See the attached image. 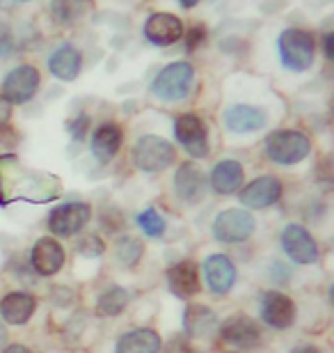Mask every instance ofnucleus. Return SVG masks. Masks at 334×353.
I'll return each instance as SVG.
<instances>
[{
    "mask_svg": "<svg viewBox=\"0 0 334 353\" xmlns=\"http://www.w3.org/2000/svg\"><path fill=\"white\" fill-rule=\"evenodd\" d=\"M316 53L314 34L300 28H289L280 34V58L282 65L291 72H304L311 67Z\"/></svg>",
    "mask_w": 334,
    "mask_h": 353,
    "instance_id": "nucleus-1",
    "label": "nucleus"
},
{
    "mask_svg": "<svg viewBox=\"0 0 334 353\" xmlns=\"http://www.w3.org/2000/svg\"><path fill=\"white\" fill-rule=\"evenodd\" d=\"M311 143L300 131H275L266 140V154L280 165H295L309 157Z\"/></svg>",
    "mask_w": 334,
    "mask_h": 353,
    "instance_id": "nucleus-2",
    "label": "nucleus"
},
{
    "mask_svg": "<svg viewBox=\"0 0 334 353\" xmlns=\"http://www.w3.org/2000/svg\"><path fill=\"white\" fill-rule=\"evenodd\" d=\"M195 81V69L188 62H172L163 72L156 76L152 92L154 97L163 99V101H179V99L188 97L190 88Z\"/></svg>",
    "mask_w": 334,
    "mask_h": 353,
    "instance_id": "nucleus-3",
    "label": "nucleus"
},
{
    "mask_svg": "<svg viewBox=\"0 0 334 353\" xmlns=\"http://www.w3.org/2000/svg\"><path fill=\"white\" fill-rule=\"evenodd\" d=\"M174 161V147L160 136H142L133 147V163L145 172H163Z\"/></svg>",
    "mask_w": 334,
    "mask_h": 353,
    "instance_id": "nucleus-4",
    "label": "nucleus"
},
{
    "mask_svg": "<svg viewBox=\"0 0 334 353\" xmlns=\"http://www.w3.org/2000/svg\"><path fill=\"white\" fill-rule=\"evenodd\" d=\"M254 230L257 221L243 209H227L213 221V234L220 243H243L254 234Z\"/></svg>",
    "mask_w": 334,
    "mask_h": 353,
    "instance_id": "nucleus-5",
    "label": "nucleus"
},
{
    "mask_svg": "<svg viewBox=\"0 0 334 353\" xmlns=\"http://www.w3.org/2000/svg\"><path fill=\"white\" fill-rule=\"evenodd\" d=\"M282 248L298 264H314L321 257L318 243L302 225H286L282 232Z\"/></svg>",
    "mask_w": 334,
    "mask_h": 353,
    "instance_id": "nucleus-6",
    "label": "nucleus"
},
{
    "mask_svg": "<svg viewBox=\"0 0 334 353\" xmlns=\"http://www.w3.org/2000/svg\"><path fill=\"white\" fill-rule=\"evenodd\" d=\"M39 72L32 65H21L12 69L3 81V97L10 103H25L37 94Z\"/></svg>",
    "mask_w": 334,
    "mask_h": 353,
    "instance_id": "nucleus-7",
    "label": "nucleus"
},
{
    "mask_svg": "<svg viewBox=\"0 0 334 353\" xmlns=\"http://www.w3.org/2000/svg\"><path fill=\"white\" fill-rule=\"evenodd\" d=\"M220 337L238 349H257L261 344V328L259 323L250 319L247 314H233L222 326H220Z\"/></svg>",
    "mask_w": 334,
    "mask_h": 353,
    "instance_id": "nucleus-8",
    "label": "nucleus"
},
{
    "mask_svg": "<svg viewBox=\"0 0 334 353\" xmlns=\"http://www.w3.org/2000/svg\"><path fill=\"white\" fill-rule=\"evenodd\" d=\"M90 216H92V209L85 202L62 204V207L55 209L51 218H48V230H51L55 236H74L90 223Z\"/></svg>",
    "mask_w": 334,
    "mask_h": 353,
    "instance_id": "nucleus-9",
    "label": "nucleus"
},
{
    "mask_svg": "<svg viewBox=\"0 0 334 353\" xmlns=\"http://www.w3.org/2000/svg\"><path fill=\"white\" fill-rule=\"evenodd\" d=\"M174 133L190 157L204 159L209 154V131L197 115H181L174 124Z\"/></svg>",
    "mask_w": 334,
    "mask_h": 353,
    "instance_id": "nucleus-10",
    "label": "nucleus"
},
{
    "mask_svg": "<svg viewBox=\"0 0 334 353\" xmlns=\"http://www.w3.org/2000/svg\"><path fill=\"white\" fill-rule=\"evenodd\" d=\"M282 193H284V186L277 176H259L254 179L250 186H245L240 190V202L245 207H252V209H266V207H273L275 202L282 200Z\"/></svg>",
    "mask_w": 334,
    "mask_h": 353,
    "instance_id": "nucleus-11",
    "label": "nucleus"
},
{
    "mask_svg": "<svg viewBox=\"0 0 334 353\" xmlns=\"http://www.w3.org/2000/svg\"><path fill=\"white\" fill-rule=\"evenodd\" d=\"M261 319L270 328L286 330L295 321V305L286 294L282 292H268L261 301Z\"/></svg>",
    "mask_w": 334,
    "mask_h": 353,
    "instance_id": "nucleus-12",
    "label": "nucleus"
},
{
    "mask_svg": "<svg viewBox=\"0 0 334 353\" xmlns=\"http://www.w3.org/2000/svg\"><path fill=\"white\" fill-rule=\"evenodd\" d=\"M145 37L156 46H169L176 44L183 37V26L174 14L156 12L147 19L145 23Z\"/></svg>",
    "mask_w": 334,
    "mask_h": 353,
    "instance_id": "nucleus-13",
    "label": "nucleus"
},
{
    "mask_svg": "<svg viewBox=\"0 0 334 353\" xmlns=\"http://www.w3.org/2000/svg\"><path fill=\"white\" fill-rule=\"evenodd\" d=\"M204 275H206V285L213 294L225 296L231 292L233 282H236V266L229 257L225 255H211L204 262Z\"/></svg>",
    "mask_w": 334,
    "mask_h": 353,
    "instance_id": "nucleus-14",
    "label": "nucleus"
},
{
    "mask_svg": "<svg viewBox=\"0 0 334 353\" xmlns=\"http://www.w3.org/2000/svg\"><path fill=\"white\" fill-rule=\"evenodd\" d=\"M167 287L169 292L179 299H190L200 292V271H197V264L190 262V259H183V262H176L174 266L167 268Z\"/></svg>",
    "mask_w": 334,
    "mask_h": 353,
    "instance_id": "nucleus-15",
    "label": "nucleus"
},
{
    "mask_svg": "<svg viewBox=\"0 0 334 353\" xmlns=\"http://www.w3.org/2000/svg\"><path fill=\"white\" fill-rule=\"evenodd\" d=\"M65 266V248L55 241V239L46 236L39 239L32 248V268L39 275H55Z\"/></svg>",
    "mask_w": 334,
    "mask_h": 353,
    "instance_id": "nucleus-16",
    "label": "nucleus"
},
{
    "mask_svg": "<svg viewBox=\"0 0 334 353\" xmlns=\"http://www.w3.org/2000/svg\"><path fill=\"white\" fill-rule=\"evenodd\" d=\"M225 124L233 133H254L266 126V112L257 105L238 103L225 112Z\"/></svg>",
    "mask_w": 334,
    "mask_h": 353,
    "instance_id": "nucleus-17",
    "label": "nucleus"
},
{
    "mask_svg": "<svg viewBox=\"0 0 334 353\" xmlns=\"http://www.w3.org/2000/svg\"><path fill=\"white\" fill-rule=\"evenodd\" d=\"M34 307H37V301H34L30 294L14 292V294H7L5 299L0 301V316H3V321L10 323V326H23L34 314Z\"/></svg>",
    "mask_w": 334,
    "mask_h": 353,
    "instance_id": "nucleus-18",
    "label": "nucleus"
},
{
    "mask_svg": "<svg viewBox=\"0 0 334 353\" xmlns=\"http://www.w3.org/2000/svg\"><path fill=\"white\" fill-rule=\"evenodd\" d=\"M204 186H206V176L195 163H183L179 170H176L174 188H176V195H179L183 202L200 200L204 195Z\"/></svg>",
    "mask_w": 334,
    "mask_h": 353,
    "instance_id": "nucleus-19",
    "label": "nucleus"
},
{
    "mask_svg": "<svg viewBox=\"0 0 334 353\" xmlns=\"http://www.w3.org/2000/svg\"><path fill=\"white\" fill-rule=\"evenodd\" d=\"M245 170L238 161H220L211 172V186L218 195H231L240 188Z\"/></svg>",
    "mask_w": 334,
    "mask_h": 353,
    "instance_id": "nucleus-20",
    "label": "nucleus"
},
{
    "mask_svg": "<svg viewBox=\"0 0 334 353\" xmlns=\"http://www.w3.org/2000/svg\"><path fill=\"white\" fill-rule=\"evenodd\" d=\"M81 67H83L81 51L71 44H62L58 51H53L51 60H48V69L60 81H74L81 74Z\"/></svg>",
    "mask_w": 334,
    "mask_h": 353,
    "instance_id": "nucleus-21",
    "label": "nucleus"
},
{
    "mask_svg": "<svg viewBox=\"0 0 334 353\" xmlns=\"http://www.w3.org/2000/svg\"><path fill=\"white\" fill-rule=\"evenodd\" d=\"M122 129L117 124H101L92 136V154L101 161L108 163L110 159H115V154L122 150Z\"/></svg>",
    "mask_w": 334,
    "mask_h": 353,
    "instance_id": "nucleus-22",
    "label": "nucleus"
},
{
    "mask_svg": "<svg viewBox=\"0 0 334 353\" xmlns=\"http://www.w3.org/2000/svg\"><path fill=\"white\" fill-rule=\"evenodd\" d=\"M163 347L160 335L152 328H138L119 337L115 353H158Z\"/></svg>",
    "mask_w": 334,
    "mask_h": 353,
    "instance_id": "nucleus-23",
    "label": "nucleus"
},
{
    "mask_svg": "<svg viewBox=\"0 0 334 353\" xmlns=\"http://www.w3.org/2000/svg\"><path fill=\"white\" fill-rule=\"evenodd\" d=\"M218 326V316L206 305H188L183 312V328L190 337H204Z\"/></svg>",
    "mask_w": 334,
    "mask_h": 353,
    "instance_id": "nucleus-24",
    "label": "nucleus"
},
{
    "mask_svg": "<svg viewBox=\"0 0 334 353\" xmlns=\"http://www.w3.org/2000/svg\"><path fill=\"white\" fill-rule=\"evenodd\" d=\"M129 301H131V294L126 292V289L110 287L108 292H103L101 296H98L96 310H98V314H103V316H117L126 310Z\"/></svg>",
    "mask_w": 334,
    "mask_h": 353,
    "instance_id": "nucleus-25",
    "label": "nucleus"
},
{
    "mask_svg": "<svg viewBox=\"0 0 334 353\" xmlns=\"http://www.w3.org/2000/svg\"><path fill=\"white\" fill-rule=\"evenodd\" d=\"M85 7H87L85 0H53L51 12H53V19L58 21V23L71 26L85 14Z\"/></svg>",
    "mask_w": 334,
    "mask_h": 353,
    "instance_id": "nucleus-26",
    "label": "nucleus"
},
{
    "mask_svg": "<svg viewBox=\"0 0 334 353\" xmlns=\"http://www.w3.org/2000/svg\"><path fill=\"white\" fill-rule=\"evenodd\" d=\"M142 243L138 241V239H133V236H124V239H119L117 241V259L122 262L124 266H135L140 262V257H142Z\"/></svg>",
    "mask_w": 334,
    "mask_h": 353,
    "instance_id": "nucleus-27",
    "label": "nucleus"
},
{
    "mask_svg": "<svg viewBox=\"0 0 334 353\" xmlns=\"http://www.w3.org/2000/svg\"><path fill=\"white\" fill-rule=\"evenodd\" d=\"M138 223H140V228L145 230V234L154 236V239H158L163 232H165V221H163V216L158 214V211H154V209L142 211Z\"/></svg>",
    "mask_w": 334,
    "mask_h": 353,
    "instance_id": "nucleus-28",
    "label": "nucleus"
},
{
    "mask_svg": "<svg viewBox=\"0 0 334 353\" xmlns=\"http://www.w3.org/2000/svg\"><path fill=\"white\" fill-rule=\"evenodd\" d=\"M103 250H105V245L96 234L83 236L81 243H78V252L85 255V257H98V255H103Z\"/></svg>",
    "mask_w": 334,
    "mask_h": 353,
    "instance_id": "nucleus-29",
    "label": "nucleus"
},
{
    "mask_svg": "<svg viewBox=\"0 0 334 353\" xmlns=\"http://www.w3.org/2000/svg\"><path fill=\"white\" fill-rule=\"evenodd\" d=\"M14 48H17V44H14V34L10 26L0 21V58H12Z\"/></svg>",
    "mask_w": 334,
    "mask_h": 353,
    "instance_id": "nucleus-30",
    "label": "nucleus"
},
{
    "mask_svg": "<svg viewBox=\"0 0 334 353\" xmlns=\"http://www.w3.org/2000/svg\"><path fill=\"white\" fill-rule=\"evenodd\" d=\"M204 41H206V28L204 26L190 28V30H188V39H186V51L188 53L197 51V46L204 44Z\"/></svg>",
    "mask_w": 334,
    "mask_h": 353,
    "instance_id": "nucleus-31",
    "label": "nucleus"
},
{
    "mask_svg": "<svg viewBox=\"0 0 334 353\" xmlns=\"http://www.w3.org/2000/svg\"><path fill=\"white\" fill-rule=\"evenodd\" d=\"M69 126V133L74 140H83L85 133H87V126H90V117L87 115H78L76 119H71L67 124Z\"/></svg>",
    "mask_w": 334,
    "mask_h": 353,
    "instance_id": "nucleus-32",
    "label": "nucleus"
},
{
    "mask_svg": "<svg viewBox=\"0 0 334 353\" xmlns=\"http://www.w3.org/2000/svg\"><path fill=\"white\" fill-rule=\"evenodd\" d=\"M12 119V103L5 97H0V129H5Z\"/></svg>",
    "mask_w": 334,
    "mask_h": 353,
    "instance_id": "nucleus-33",
    "label": "nucleus"
},
{
    "mask_svg": "<svg viewBox=\"0 0 334 353\" xmlns=\"http://www.w3.org/2000/svg\"><path fill=\"white\" fill-rule=\"evenodd\" d=\"M332 39H334V34H325V55H328V60H332V58H334Z\"/></svg>",
    "mask_w": 334,
    "mask_h": 353,
    "instance_id": "nucleus-34",
    "label": "nucleus"
},
{
    "mask_svg": "<svg viewBox=\"0 0 334 353\" xmlns=\"http://www.w3.org/2000/svg\"><path fill=\"white\" fill-rule=\"evenodd\" d=\"M3 353H30L25 347H21V344H12V347H7Z\"/></svg>",
    "mask_w": 334,
    "mask_h": 353,
    "instance_id": "nucleus-35",
    "label": "nucleus"
},
{
    "mask_svg": "<svg viewBox=\"0 0 334 353\" xmlns=\"http://www.w3.org/2000/svg\"><path fill=\"white\" fill-rule=\"evenodd\" d=\"M293 353H321V349H316V347H300V349H295Z\"/></svg>",
    "mask_w": 334,
    "mask_h": 353,
    "instance_id": "nucleus-36",
    "label": "nucleus"
},
{
    "mask_svg": "<svg viewBox=\"0 0 334 353\" xmlns=\"http://www.w3.org/2000/svg\"><path fill=\"white\" fill-rule=\"evenodd\" d=\"M5 342H7V330H5L3 323H0V347H3Z\"/></svg>",
    "mask_w": 334,
    "mask_h": 353,
    "instance_id": "nucleus-37",
    "label": "nucleus"
},
{
    "mask_svg": "<svg viewBox=\"0 0 334 353\" xmlns=\"http://www.w3.org/2000/svg\"><path fill=\"white\" fill-rule=\"evenodd\" d=\"M179 3H181L183 7H195L197 3H200V0H179Z\"/></svg>",
    "mask_w": 334,
    "mask_h": 353,
    "instance_id": "nucleus-38",
    "label": "nucleus"
}]
</instances>
